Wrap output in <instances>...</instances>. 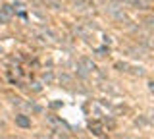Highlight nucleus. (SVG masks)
Returning <instances> with one entry per match:
<instances>
[{
  "label": "nucleus",
  "mask_w": 154,
  "mask_h": 139,
  "mask_svg": "<svg viewBox=\"0 0 154 139\" xmlns=\"http://www.w3.org/2000/svg\"><path fill=\"white\" fill-rule=\"evenodd\" d=\"M122 50L129 52V56H135V58L143 56V50H141V49H137V46H129V45H125V46H122Z\"/></svg>",
  "instance_id": "obj_6"
},
{
  "label": "nucleus",
  "mask_w": 154,
  "mask_h": 139,
  "mask_svg": "<svg viewBox=\"0 0 154 139\" xmlns=\"http://www.w3.org/2000/svg\"><path fill=\"white\" fill-rule=\"evenodd\" d=\"M12 16H14L12 6H2V8H0V23L10 21V20H12Z\"/></svg>",
  "instance_id": "obj_3"
},
{
  "label": "nucleus",
  "mask_w": 154,
  "mask_h": 139,
  "mask_svg": "<svg viewBox=\"0 0 154 139\" xmlns=\"http://www.w3.org/2000/svg\"><path fill=\"white\" fill-rule=\"evenodd\" d=\"M116 68H118L119 71H127L129 64H125V62H116Z\"/></svg>",
  "instance_id": "obj_10"
},
{
  "label": "nucleus",
  "mask_w": 154,
  "mask_h": 139,
  "mask_svg": "<svg viewBox=\"0 0 154 139\" xmlns=\"http://www.w3.org/2000/svg\"><path fill=\"white\" fill-rule=\"evenodd\" d=\"M89 129H91V133L96 137H102V133H104V124L100 122V120H91L89 122Z\"/></svg>",
  "instance_id": "obj_2"
},
{
  "label": "nucleus",
  "mask_w": 154,
  "mask_h": 139,
  "mask_svg": "<svg viewBox=\"0 0 154 139\" xmlns=\"http://www.w3.org/2000/svg\"><path fill=\"white\" fill-rule=\"evenodd\" d=\"M127 71H129V74H133V75H143V74H144V70L139 68V66H129Z\"/></svg>",
  "instance_id": "obj_9"
},
{
  "label": "nucleus",
  "mask_w": 154,
  "mask_h": 139,
  "mask_svg": "<svg viewBox=\"0 0 154 139\" xmlns=\"http://www.w3.org/2000/svg\"><path fill=\"white\" fill-rule=\"evenodd\" d=\"M16 126H19V128H31V120H29V116H25V114H19V116H16Z\"/></svg>",
  "instance_id": "obj_4"
},
{
  "label": "nucleus",
  "mask_w": 154,
  "mask_h": 139,
  "mask_svg": "<svg viewBox=\"0 0 154 139\" xmlns=\"http://www.w3.org/2000/svg\"><path fill=\"white\" fill-rule=\"evenodd\" d=\"M139 41L146 49H154V35H139Z\"/></svg>",
  "instance_id": "obj_5"
},
{
  "label": "nucleus",
  "mask_w": 154,
  "mask_h": 139,
  "mask_svg": "<svg viewBox=\"0 0 154 139\" xmlns=\"http://www.w3.org/2000/svg\"><path fill=\"white\" fill-rule=\"evenodd\" d=\"M116 139H135V137H131V135H116Z\"/></svg>",
  "instance_id": "obj_14"
},
{
  "label": "nucleus",
  "mask_w": 154,
  "mask_h": 139,
  "mask_svg": "<svg viewBox=\"0 0 154 139\" xmlns=\"http://www.w3.org/2000/svg\"><path fill=\"white\" fill-rule=\"evenodd\" d=\"M60 81H62V83H66V85H69V83H71V79L67 77V75H62V77H60Z\"/></svg>",
  "instance_id": "obj_12"
},
{
  "label": "nucleus",
  "mask_w": 154,
  "mask_h": 139,
  "mask_svg": "<svg viewBox=\"0 0 154 139\" xmlns=\"http://www.w3.org/2000/svg\"><path fill=\"white\" fill-rule=\"evenodd\" d=\"M144 118H146V122H148V124H152V126H154V110H150V112H148Z\"/></svg>",
  "instance_id": "obj_11"
},
{
  "label": "nucleus",
  "mask_w": 154,
  "mask_h": 139,
  "mask_svg": "<svg viewBox=\"0 0 154 139\" xmlns=\"http://www.w3.org/2000/svg\"><path fill=\"white\" fill-rule=\"evenodd\" d=\"M143 23H144V27H146V29L154 31V16H146V17L143 20Z\"/></svg>",
  "instance_id": "obj_7"
},
{
  "label": "nucleus",
  "mask_w": 154,
  "mask_h": 139,
  "mask_svg": "<svg viewBox=\"0 0 154 139\" xmlns=\"http://www.w3.org/2000/svg\"><path fill=\"white\" fill-rule=\"evenodd\" d=\"M94 71V62L91 58H87V56H83V58H79V62H77V74L81 75V77H87V75H91Z\"/></svg>",
  "instance_id": "obj_1"
},
{
  "label": "nucleus",
  "mask_w": 154,
  "mask_h": 139,
  "mask_svg": "<svg viewBox=\"0 0 154 139\" xmlns=\"http://www.w3.org/2000/svg\"><path fill=\"white\" fill-rule=\"evenodd\" d=\"M45 4L50 6V8H54V10H62V2L60 0H45Z\"/></svg>",
  "instance_id": "obj_8"
},
{
  "label": "nucleus",
  "mask_w": 154,
  "mask_h": 139,
  "mask_svg": "<svg viewBox=\"0 0 154 139\" xmlns=\"http://www.w3.org/2000/svg\"><path fill=\"white\" fill-rule=\"evenodd\" d=\"M148 89H150V93H154V81H150V83H148Z\"/></svg>",
  "instance_id": "obj_15"
},
{
  "label": "nucleus",
  "mask_w": 154,
  "mask_h": 139,
  "mask_svg": "<svg viewBox=\"0 0 154 139\" xmlns=\"http://www.w3.org/2000/svg\"><path fill=\"white\" fill-rule=\"evenodd\" d=\"M96 52H98L100 56H106V52H108V49H98V50H96Z\"/></svg>",
  "instance_id": "obj_13"
}]
</instances>
